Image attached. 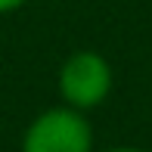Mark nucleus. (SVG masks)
I'll use <instances>...</instances> for the list:
<instances>
[{
  "instance_id": "obj_1",
  "label": "nucleus",
  "mask_w": 152,
  "mask_h": 152,
  "mask_svg": "<svg viewBox=\"0 0 152 152\" xmlns=\"http://www.w3.org/2000/svg\"><path fill=\"white\" fill-rule=\"evenodd\" d=\"M112 84H115L112 65L96 50H75L72 56H65L56 78L62 102L78 112H90L102 106L112 93Z\"/></svg>"
},
{
  "instance_id": "obj_2",
  "label": "nucleus",
  "mask_w": 152,
  "mask_h": 152,
  "mask_svg": "<svg viewBox=\"0 0 152 152\" xmlns=\"http://www.w3.org/2000/svg\"><path fill=\"white\" fill-rule=\"evenodd\" d=\"M22 152H93V127L87 112L65 102L40 112L22 134Z\"/></svg>"
},
{
  "instance_id": "obj_3",
  "label": "nucleus",
  "mask_w": 152,
  "mask_h": 152,
  "mask_svg": "<svg viewBox=\"0 0 152 152\" xmlns=\"http://www.w3.org/2000/svg\"><path fill=\"white\" fill-rule=\"evenodd\" d=\"M28 0H0V16H10V12H19Z\"/></svg>"
},
{
  "instance_id": "obj_4",
  "label": "nucleus",
  "mask_w": 152,
  "mask_h": 152,
  "mask_svg": "<svg viewBox=\"0 0 152 152\" xmlns=\"http://www.w3.org/2000/svg\"><path fill=\"white\" fill-rule=\"evenodd\" d=\"M102 152H149V149H140V146H112V149H102Z\"/></svg>"
}]
</instances>
